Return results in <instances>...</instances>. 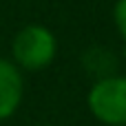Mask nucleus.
Here are the masks:
<instances>
[{
	"instance_id": "nucleus-1",
	"label": "nucleus",
	"mask_w": 126,
	"mask_h": 126,
	"mask_svg": "<svg viewBox=\"0 0 126 126\" xmlns=\"http://www.w3.org/2000/svg\"><path fill=\"white\" fill-rule=\"evenodd\" d=\"M11 53L20 71H42L55 60L58 40L53 31L42 24H27L13 35Z\"/></svg>"
},
{
	"instance_id": "nucleus-2",
	"label": "nucleus",
	"mask_w": 126,
	"mask_h": 126,
	"mask_svg": "<svg viewBox=\"0 0 126 126\" xmlns=\"http://www.w3.org/2000/svg\"><path fill=\"white\" fill-rule=\"evenodd\" d=\"M86 106L91 115L106 126H126V75H109L95 80Z\"/></svg>"
},
{
	"instance_id": "nucleus-3",
	"label": "nucleus",
	"mask_w": 126,
	"mask_h": 126,
	"mask_svg": "<svg viewBox=\"0 0 126 126\" xmlns=\"http://www.w3.org/2000/svg\"><path fill=\"white\" fill-rule=\"evenodd\" d=\"M24 97L22 71L7 58H0V122L16 115Z\"/></svg>"
},
{
	"instance_id": "nucleus-4",
	"label": "nucleus",
	"mask_w": 126,
	"mask_h": 126,
	"mask_svg": "<svg viewBox=\"0 0 126 126\" xmlns=\"http://www.w3.org/2000/svg\"><path fill=\"white\" fill-rule=\"evenodd\" d=\"M84 66L89 69V73L97 75V80L115 75V58L106 49H91V51H86Z\"/></svg>"
},
{
	"instance_id": "nucleus-5",
	"label": "nucleus",
	"mask_w": 126,
	"mask_h": 126,
	"mask_svg": "<svg viewBox=\"0 0 126 126\" xmlns=\"http://www.w3.org/2000/svg\"><path fill=\"white\" fill-rule=\"evenodd\" d=\"M113 22H115V29H117L120 38L126 44V0H117L115 2V7H113Z\"/></svg>"
},
{
	"instance_id": "nucleus-6",
	"label": "nucleus",
	"mask_w": 126,
	"mask_h": 126,
	"mask_svg": "<svg viewBox=\"0 0 126 126\" xmlns=\"http://www.w3.org/2000/svg\"><path fill=\"white\" fill-rule=\"evenodd\" d=\"M38 126H55V124H38Z\"/></svg>"
},
{
	"instance_id": "nucleus-7",
	"label": "nucleus",
	"mask_w": 126,
	"mask_h": 126,
	"mask_svg": "<svg viewBox=\"0 0 126 126\" xmlns=\"http://www.w3.org/2000/svg\"><path fill=\"white\" fill-rule=\"evenodd\" d=\"M124 60H126V49H124Z\"/></svg>"
}]
</instances>
